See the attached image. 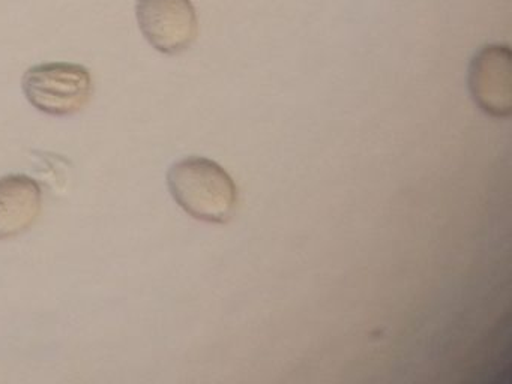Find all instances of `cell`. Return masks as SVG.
Wrapping results in <instances>:
<instances>
[{"instance_id":"cell-1","label":"cell","mask_w":512,"mask_h":384,"mask_svg":"<svg viewBox=\"0 0 512 384\" xmlns=\"http://www.w3.org/2000/svg\"><path fill=\"white\" fill-rule=\"evenodd\" d=\"M173 200L197 221L227 224L235 215L239 191L233 177L218 162L188 156L167 173Z\"/></svg>"},{"instance_id":"cell-2","label":"cell","mask_w":512,"mask_h":384,"mask_svg":"<svg viewBox=\"0 0 512 384\" xmlns=\"http://www.w3.org/2000/svg\"><path fill=\"white\" fill-rule=\"evenodd\" d=\"M22 87L28 101L50 116L79 113L94 93L89 69L68 62L32 66L23 75Z\"/></svg>"},{"instance_id":"cell-3","label":"cell","mask_w":512,"mask_h":384,"mask_svg":"<svg viewBox=\"0 0 512 384\" xmlns=\"http://www.w3.org/2000/svg\"><path fill=\"white\" fill-rule=\"evenodd\" d=\"M136 17L146 41L163 54L184 53L199 33L191 0H137Z\"/></svg>"},{"instance_id":"cell-4","label":"cell","mask_w":512,"mask_h":384,"mask_svg":"<svg viewBox=\"0 0 512 384\" xmlns=\"http://www.w3.org/2000/svg\"><path fill=\"white\" fill-rule=\"evenodd\" d=\"M511 47L508 44L482 45L470 60V95L479 110L496 119L512 113Z\"/></svg>"},{"instance_id":"cell-5","label":"cell","mask_w":512,"mask_h":384,"mask_svg":"<svg viewBox=\"0 0 512 384\" xmlns=\"http://www.w3.org/2000/svg\"><path fill=\"white\" fill-rule=\"evenodd\" d=\"M43 206V191L26 174L0 177V240L13 239L37 222Z\"/></svg>"}]
</instances>
